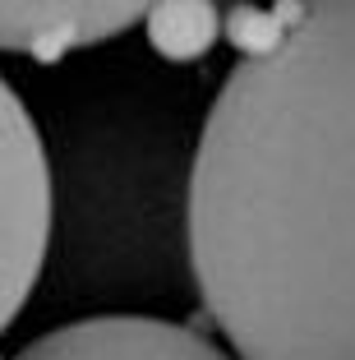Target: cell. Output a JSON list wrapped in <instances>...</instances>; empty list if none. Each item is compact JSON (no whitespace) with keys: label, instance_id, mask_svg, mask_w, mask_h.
Listing matches in <instances>:
<instances>
[{"label":"cell","instance_id":"obj_1","mask_svg":"<svg viewBox=\"0 0 355 360\" xmlns=\"http://www.w3.org/2000/svg\"><path fill=\"white\" fill-rule=\"evenodd\" d=\"M185 245L235 360H355V0L231 10Z\"/></svg>","mask_w":355,"mask_h":360},{"label":"cell","instance_id":"obj_2","mask_svg":"<svg viewBox=\"0 0 355 360\" xmlns=\"http://www.w3.org/2000/svg\"><path fill=\"white\" fill-rule=\"evenodd\" d=\"M56 231V180L28 102L0 75V333L42 282Z\"/></svg>","mask_w":355,"mask_h":360},{"label":"cell","instance_id":"obj_3","mask_svg":"<svg viewBox=\"0 0 355 360\" xmlns=\"http://www.w3.org/2000/svg\"><path fill=\"white\" fill-rule=\"evenodd\" d=\"M14 360H235L208 333L157 314H93L32 338Z\"/></svg>","mask_w":355,"mask_h":360},{"label":"cell","instance_id":"obj_4","mask_svg":"<svg viewBox=\"0 0 355 360\" xmlns=\"http://www.w3.org/2000/svg\"><path fill=\"white\" fill-rule=\"evenodd\" d=\"M148 5L134 0H0V51L28 60H65L138 28Z\"/></svg>","mask_w":355,"mask_h":360},{"label":"cell","instance_id":"obj_5","mask_svg":"<svg viewBox=\"0 0 355 360\" xmlns=\"http://www.w3.org/2000/svg\"><path fill=\"white\" fill-rule=\"evenodd\" d=\"M217 5H148L143 28L157 56L167 60H194L212 46L217 37Z\"/></svg>","mask_w":355,"mask_h":360},{"label":"cell","instance_id":"obj_6","mask_svg":"<svg viewBox=\"0 0 355 360\" xmlns=\"http://www.w3.org/2000/svg\"><path fill=\"white\" fill-rule=\"evenodd\" d=\"M0 360H5V356H0Z\"/></svg>","mask_w":355,"mask_h":360}]
</instances>
